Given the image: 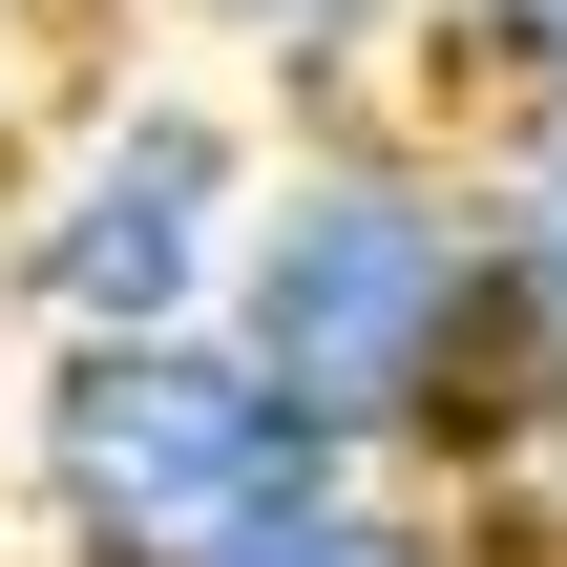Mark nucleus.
<instances>
[{"instance_id": "nucleus-3", "label": "nucleus", "mask_w": 567, "mask_h": 567, "mask_svg": "<svg viewBox=\"0 0 567 567\" xmlns=\"http://www.w3.org/2000/svg\"><path fill=\"white\" fill-rule=\"evenodd\" d=\"M252 168H274V126H252L231 84L126 63V84H84V105L21 147V189H0V295H21L42 337H189V316L231 295Z\"/></svg>"}, {"instance_id": "nucleus-4", "label": "nucleus", "mask_w": 567, "mask_h": 567, "mask_svg": "<svg viewBox=\"0 0 567 567\" xmlns=\"http://www.w3.org/2000/svg\"><path fill=\"white\" fill-rule=\"evenodd\" d=\"M442 168H463V231H484L505 316L567 358V84H484V105L442 126Z\"/></svg>"}, {"instance_id": "nucleus-7", "label": "nucleus", "mask_w": 567, "mask_h": 567, "mask_svg": "<svg viewBox=\"0 0 567 567\" xmlns=\"http://www.w3.org/2000/svg\"><path fill=\"white\" fill-rule=\"evenodd\" d=\"M421 42H442L463 105H484V84H567V0H421Z\"/></svg>"}, {"instance_id": "nucleus-1", "label": "nucleus", "mask_w": 567, "mask_h": 567, "mask_svg": "<svg viewBox=\"0 0 567 567\" xmlns=\"http://www.w3.org/2000/svg\"><path fill=\"white\" fill-rule=\"evenodd\" d=\"M210 337H231L337 463H379V484H463L567 379L547 337L505 316V274H484L463 168H442L421 105H337V126H295V147L252 168V231H231Z\"/></svg>"}, {"instance_id": "nucleus-5", "label": "nucleus", "mask_w": 567, "mask_h": 567, "mask_svg": "<svg viewBox=\"0 0 567 567\" xmlns=\"http://www.w3.org/2000/svg\"><path fill=\"white\" fill-rule=\"evenodd\" d=\"M147 21H189V42H231L295 126H337V105H400V63H421V0H147Z\"/></svg>"}, {"instance_id": "nucleus-8", "label": "nucleus", "mask_w": 567, "mask_h": 567, "mask_svg": "<svg viewBox=\"0 0 567 567\" xmlns=\"http://www.w3.org/2000/svg\"><path fill=\"white\" fill-rule=\"evenodd\" d=\"M0 21H21V0H0Z\"/></svg>"}, {"instance_id": "nucleus-6", "label": "nucleus", "mask_w": 567, "mask_h": 567, "mask_svg": "<svg viewBox=\"0 0 567 567\" xmlns=\"http://www.w3.org/2000/svg\"><path fill=\"white\" fill-rule=\"evenodd\" d=\"M231 567H463V526L421 505V484H379V463H337L316 505H274Z\"/></svg>"}, {"instance_id": "nucleus-2", "label": "nucleus", "mask_w": 567, "mask_h": 567, "mask_svg": "<svg viewBox=\"0 0 567 567\" xmlns=\"http://www.w3.org/2000/svg\"><path fill=\"white\" fill-rule=\"evenodd\" d=\"M316 484H337V442L210 316L189 337H42V379H21V505L63 567H231Z\"/></svg>"}]
</instances>
